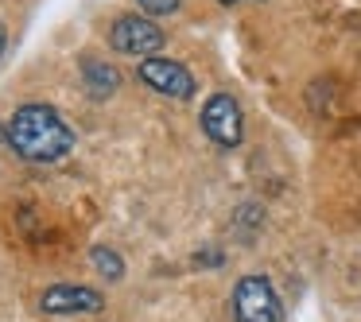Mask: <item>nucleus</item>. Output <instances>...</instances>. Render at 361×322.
Here are the masks:
<instances>
[{"mask_svg":"<svg viewBox=\"0 0 361 322\" xmlns=\"http://www.w3.org/2000/svg\"><path fill=\"white\" fill-rule=\"evenodd\" d=\"M82 78H86L90 97H97V101L113 97V94H117V86H121V74L113 70L109 63H102V58H86V63H82Z\"/></svg>","mask_w":361,"mask_h":322,"instance_id":"obj_7","label":"nucleus"},{"mask_svg":"<svg viewBox=\"0 0 361 322\" xmlns=\"http://www.w3.org/2000/svg\"><path fill=\"white\" fill-rule=\"evenodd\" d=\"M218 4H226V8H233V4H245V0H218Z\"/></svg>","mask_w":361,"mask_h":322,"instance_id":"obj_11","label":"nucleus"},{"mask_svg":"<svg viewBox=\"0 0 361 322\" xmlns=\"http://www.w3.org/2000/svg\"><path fill=\"white\" fill-rule=\"evenodd\" d=\"M90 260H94V268L105 275V280H121V275H125V260H121V252L105 249V244H94Z\"/></svg>","mask_w":361,"mask_h":322,"instance_id":"obj_8","label":"nucleus"},{"mask_svg":"<svg viewBox=\"0 0 361 322\" xmlns=\"http://www.w3.org/2000/svg\"><path fill=\"white\" fill-rule=\"evenodd\" d=\"M109 43H113V51H121V55L152 58L167 39H164V32H159V24H152L148 16H121L117 24H113V32H109Z\"/></svg>","mask_w":361,"mask_h":322,"instance_id":"obj_5","label":"nucleus"},{"mask_svg":"<svg viewBox=\"0 0 361 322\" xmlns=\"http://www.w3.org/2000/svg\"><path fill=\"white\" fill-rule=\"evenodd\" d=\"M4 140L27 163H55V159H63L74 148V128L59 117V109L32 101L12 113Z\"/></svg>","mask_w":361,"mask_h":322,"instance_id":"obj_1","label":"nucleus"},{"mask_svg":"<svg viewBox=\"0 0 361 322\" xmlns=\"http://www.w3.org/2000/svg\"><path fill=\"white\" fill-rule=\"evenodd\" d=\"M4 39H8V35H4V24H0V55H4Z\"/></svg>","mask_w":361,"mask_h":322,"instance_id":"obj_10","label":"nucleus"},{"mask_svg":"<svg viewBox=\"0 0 361 322\" xmlns=\"http://www.w3.org/2000/svg\"><path fill=\"white\" fill-rule=\"evenodd\" d=\"M233 322H283V306L268 275H241L233 287Z\"/></svg>","mask_w":361,"mask_h":322,"instance_id":"obj_2","label":"nucleus"},{"mask_svg":"<svg viewBox=\"0 0 361 322\" xmlns=\"http://www.w3.org/2000/svg\"><path fill=\"white\" fill-rule=\"evenodd\" d=\"M148 16H171L175 8H179V0H136Z\"/></svg>","mask_w":361,"mask_h":322,"instance_id":"obj_9","label":"nucleus"},{"mask_svg":"<svg viewBox=\"0 0 361 322\" xmlns=\"http://www.w3.org/2000/svg\"><path fill=\"white\" fill-rule=\"evenodd\" d=\"M39 306L47 314H97L105 306V295L82 283H55L39 295Z\"/></svg>","mask_w":361,"mask_h":322,"instance_id":"obj_6","label":"nucleus"},{"mask_svg":"<svg viewBox=\"0 0 361 322\" xmlns=\"http://www.w3.org/2000/svg\"><path fill=\"white\" fill-rule=\"evenodd\" d=\"M136 74H140L144 86H152L164 97H175V101H187V97H195V89H198L195 74H190L183 63H175V58H144V63L136 66Z\"/></svg>","mask_w":361,"mask_h":322,"instance_id":"obj_4","label":"nucleus"},{"mask_svg":"<svg viewBox=\"0 0 361 322\" xmlns=\"http://www.w3.org/2000/svg\"><path fill=\"white\" fill-rule=\"evenodd\" d=\"M202 132L210 136L218 148H237L245 136V117H241V105L233 101L229 94H214L210 101L202 105Z\"/></svg>","mask_w":361,"mask_h":322,"instance_id":"obj_3","label":"nucleus"}]
</instances>
